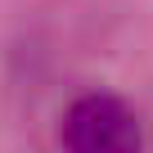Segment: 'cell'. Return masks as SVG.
I'll use <instances>...</instances> for the list:
<instances>
[{
  "instance_id": "6da1fadb",
  "label": "cell",
  "mask_w": 153,
  "mask_h": 153,
  "mask_svg": "<svg viewBox=\"0 0 153 153\" xmlns=\"http://www.w3.org/2000/svg\"><path fill=\"white\" fill-rule=\"evenodd\" d=\"M63 153H144L140 117L117 95H81L63 117Z\"/></svg>"
}]
</instances>
